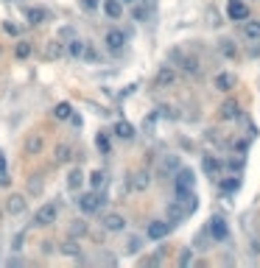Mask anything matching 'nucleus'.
<instances>
[{
  "label": "nucleus",
  "mask_w": 260,
  "mask_h": 268,
  "mask_svg": "<svg viewBox=\"0 0 260 268\" xmlns=\"http://www.w3.org/2000/svg\"><path fill=\"white\" fill-rule=\"evenodd\" d=\"M79 210L84 212V215H96L98 210L106 204V196L101 193V190H90V193H79Z\"/></svg>",
  "instance_id": "f257e3e1"
},
{
  "label": "nucleus",
  "mask_w": 260,
  "mask_h": 268,
  "mask_svg": "<svg viewBox=\"0 0 260 268\" xmlns=\"http://www.w3.org/2000/svg\"><path fill=\"white\" fill-rule=\"evenodd\" d=\"M196 187V174L191 168H179L174 174V193L176 196H185V193H193Z\"/></svg>",
  "instance_id": "f03ea898"
},
{
  "label": "nucleus",
  "mask_w": 260,
  "mask_h": 268,
  "mask_svg": "<svg viewBox=\"0 0 260 268\" xmlns=\"http://www.w3.org/2000/svg\"><path fill=\"white\" fill-rule=\"evenodd\" d=\"M59 218V204H53V201H48V204H42L37 212H34V226H53Z\"/></svg>",
  "instance_id": "7ed1b4c3"
},
{
  "label": "nucleus",
  "mask_w": 260,
  "mask_h": 268,
  "mask_svg": "<svg viewBox=\"0 0 260 268\" xmlns=\"http://www.w3.org/2000/svg\"><path fill=\"white\" fill-rule=\"evenodd\" d=\"M207 235L212 237V240H227L229 237V226H227V221H224L221 215H212L210 221H207Z\"/></svg>",
  "instance_id": "20e7f679"
},
{
  "label": "nucleus",
  "mask_w": 260,
  "mask_h": 268,
  "mask_svg": "<svg viewBox=\"0 0 260 268\" xmlns=\"http://www.w3.org/2000/svg\"><path fill=\"white\" fill-rule=\"evenodd\" d=\"M104 45H106L109 53H123V47H126V34H123L121 28H112V31H106Z\"/></svg>",
  "instance_id": "39448f33"
},
{
  "label": "nucleus",
  "mask_w": 260,
  "mask_h": 268,
  "mask_svg": "<svg viewBox=\"0 0 260 268\" xmlns=\"http://www.w3.org/2000/svg\"><path fill=\"white\" fill-rule=\"evenodd\" d=\"M171 84H176V67H174V64H165V67L157 70L154 87L157 89H165V87H171Z\"/></svg>",
  "instance_id": "423d86ee"
},
{
  "label": "nucleus",
  "mask_w": 260,
  "mask_h": 268,
  "mask_svg": "<svg viewBox=\"0 0 260 268\" xmlns=\"http://www.w3.org/2000/svg\"><path fill=\"white\" fill-rule=\"evenodd\" d=\"M227 17L232 22H244L246 17H249V6H246L244 0H229L227 3Z\"/></svg>",
  "instance_id": "0eeeda50"
},
{
  "label": "nucleus",
  "mask_w": 260,
  "mask_h": 268,
  "mask_svg": "<svg viewBox=\"0 0 260 268\" xmlns=\"http://www.w3.org/2000/svg\"><path fill=\"white\" fill-rule=\"evenodd\" d=\"M218 117H221V120H238L241 117V104L235 98H227L221 106H218Z\"/></svg>",
  "instance_id": "6e6552de"
},
{
  "label": "nucleus",
  "mask_w": 260,
  "mask_h": 268,
  "mask_svg": "<svg viewBox=\"0 0 260 268\" xmlns=\"http://www.w3.org/2000/svg\"><path fill=\"white\" fill-rule=\"evenodd\" d=\"M149 184H151V174H149V170H134V174L129 176V190H134V193L149 190Z\"/></svg>",
  "instance_id": "1a4fd4ad"
},
{
  "label": "nucleus",
  "mask_w": 260,
  "mask_h": 268,
  "mask_svg": "<svg viewBox=\"0 0 260 268\" xmlns=\"http://www.w3.org/2000/svg\"><path fill=\"white\" fill-rule=\"evenodd\" d=\"M168 232H171L168 221H151L146 226V237H149V240H162V237H168Z\"/></svg>",
  "instance_id": "9d476101"
},
{
  "label": "nucleus",
  "mask_w": 260,
  "mask_h": 268,
  "mask_svg": "<svg viewBox=\"0 0 260 268\" xmlns=\"http://www.w3.org/2000/svg\"><path fill=\"white\" fill-rule=\"evenodd\" d=\"M84 182H87V176H84V170H81V168H70V170H67V179H64V184H67L70 193H79V190L84 187Z\"/></svg>",
  "instance_id": "9b49d317"
},
{
  "label": "nucleus",
  "mask_w": 260,
  "mask_h": 268,
  "mask_svg": "<svg viewBox=\"0 0 260 268\" xmlns=\"http://www.w3.org/2000/svg\"><path fill=\"white\" fill-rule=\"evenodd\" d=\"M26 210H28L26 196L14 193V196H9V199H6V212H9V215H22Z\"/></svg>",
  "instance_id": "f8f14e48"
},
{
  "label": "nucleus",
  "mask_w": 260,
  "mask_h": 268,
  "mask_svg": "<svg viewBox=\"0 0 260 268\" xmlns=\"http://www.w3.org/2000/svg\"><path fill=\"white\" fill-rule=\"evenodd\" d=\"M101 226L106 232H123L126 229V218L117 215V212H106V215L101 218Z\"/></svg>",
  "instance_id": "ddd939ff"
},
{
  "label": "nucleus",
  "mask_w": 260,
  "mask_h": 268,
  "mask_svg": "<svg viewBox=\"0 0 260 268\" xmlns=\"http://www.w3.org/2000/svg\"><path fill=\"white\" fill-rule=\"evenodd\" d=\"M202 168H204V174H207L210 179H218L221 170H224V162L218 157H212V154H207V157H202Z\"/></svg>",
  "instance_id": "4468645a"
},
{
  "label": "nucleus",
  "mask_w": 260,
  "mask_h": 268,
  "mask_svg": "<svg viewBox=\"0 0 260 268\" xmlns=\"http://www.w3.org/2000/svg\"><path fill=\"white\" fill-rule=\"evenodd\" d=\"M42 148H45V137L39 134V132H31V134L26 137V154H28V157L42 154Z\"/></svg>",
  "instance_id": "2eb2a0df"
},
{
  "label": "nucleus",
  "mask_w": 260,
  "mask_h": 268,
  "mask_svg": "<svg viewBox=\"0 0 260 268\" xmlns=\"http://www.w3.org/2000/svg\"><path fill=\"white\" fill-rule=\"evenodd\" d=\"M241 31H244L246 39H252V42H260V20H252V17H246V20L241 22Z\"/></svg>",
  "instance_id": "dca6fc26"
},
{
  "label": "nucleus",
  "mask_w": 260,
  "mask_h": 268,
  "mask_svg": "<svg viewBox=\"0 0 260 268\" xmlns=\"http://www.w3.org/2000/svg\"><path fill=\"white\" fill-rule=\"evenodd\" d=\"M101 9H104V14L109 17V20H121L123 17V0H104Z\"/></svg>",
  "instance_id": "f3484780"
},
{
  "label": "nucleus",
  "mask_w": 260,
  "mask_h": 268,
  "mask_svg": "<svg viewBox=\"0 0 260 268\" xmlns=\"http://www.w3.org/2000/svg\"><path fill=\"white\" fill-rule=\"evenodd\" d=\"M235 84H238L235 73H218L216 76V89H221V92H232Z\"/></svg>",
  "instance_id": "a211bd4d"
},
{
  "label": "nucleus",
  "mask_w": 260,
  "mask_h": 268,
  "mask_svg": "<svg viewBox=\"0 0 260 268\" xmlns=\"http://www.w3.org/2000/svg\"><path fill=\"white\" fill-rule=\"evenodd\" d=\"M84 47H87V42H84V39L73 37V39H67L64 51H67V56H70V59H81V56H84Z\"/></svg>",
  "instance_id": "6ab92c4d"
},
{
  "label": "nucleus",
  "mask_w": 260,
  "mask_h": 268,
  "mask_svg": "<svg viewBox=\"0 0 260 268\" xmlns=\"http://www.w3.org/2000/svg\"><path fill=\"white\" fill-rule=\"evenodd\" d=\"M64 53L67 51H64V45L59 42V39H51V42L45 45V59H48V62H56V59H62Z\"/></svg>",
  "instance_id": "aec40b11"
},
{
  "label": "nucleus",
  "mask_w": 260,
  "mask_h": 268,
  "mask_svg": "<svg viewBox=\"0 0 260 268\" xmlns=\"http://www.w3.org/2000/svg\"><path fill=\"white\" fill-rule=\"evenodd\" d=\"M218 53H221L224 59H235L238 56V45H235V39H229V37L218 39Z\"/></svg>",
  "instance_id": "412c9836"
},
{
  "label": "nucleus",
  "mask_w": 260,
  "mask_h": 268,
  "mask_svg": "<svg viewBox=\"0 0 260 268\" xmlns=\"http://www.w3.org/2000/svg\"><path fill=\"white\" fill-rule=\"evenodd\" d=\"M70 237H76V240H81V237H87L90 235V224L87 221H81V218H76V221H70Z\"/></svg>",
  "instance_id": "4be33fe9"
},
{
  "label": "nucleus",
  "mask_w": 260,
  "mask_h": 268,
  "mask_svg": "<svg viewBox=\"0 0 260 268\" xmlns=\"http://www.w3.org/2000/svg\"><path fill=\"white\" fill-rule=\"evenodd\" d=\"M53 159H56L59 165H64V162H70L73 159V148L67 145V142H59L56 148H53Z\"/></svg>",
  "instance_id": "5701e85b"
},
{
  "label": "nucleus",
  "mask_w": 260,
  "mask_h": 268,
  "mask_svg": "<svg viewBox=\"0 0 260 268\" xmlns=\"http://www.w3.org/2000/svg\"><path fill=\"white\" fill-rule=\"evenodd\" d=\"M176 170H179V157H176V154L162 157V162H159V174H176Z\"/></svg>",
  "instance_id": "b1692460"
},
{
  "label": "nucleus",
  "mask_w": 260,
  "mask_h": 268,
  "mask_svg": "<svg viewBox=\"0 0 260 268\" xmlns=\"http://www.w3.org/2000/svg\"><path fill=\"white\" fill-rule=\"evenodd\" d=\"M115 137L117 140H134V126L126 120H117L115 123Z\"/></svg>",
  "instance_id": "393cba45"
},
{
  "label": "nucleus",
  "mask_w": 260,
  "mask_h": 268,
  "mask_svg": "<svg viewBox=\"0 0 260 268\" xmlns=\"http://www.w3.org/2000/svg\"><path fill=\"white\" fill-rule=\"evenodd\" d=\"M59 252H62L64 257H79V254H81V246L76 243V237H67V240L62 243V249H59Z\"/></svg>",
  "instance_id": "a878e982"
},
{
  "label": "nucleus",
  "mask_w": 260,
  "mask_h": 268,
  "mask_svg": "<svg viewBox=\"0 0 260 268\" xmlns=\"http://www.w3.org/2000/svg\"><path fill=\"white\" fill-rule=\"evenodd\" d=\"M70 115H73V106H70L67 101L53 106V117H56V120H70Z\"/></svg>",
  "instance_id": "bb28decb"
},
{
  "label": "nucleus",
  "mask_w": 260,
  "mask_h": 268,
  "mask_svg": "<svg viewBox=\"0 0 260 268\" xmlns=\"http://www.w3.org/2000/svg\"><path fill=\"white\" fill-rule=\"evenodd\" d=\"M45 9H28L26 11V20H28V26H42L45 22Z\"/></svg>",
  "instance_id": "cd10ccee"
},
{
  "label": "nucleus",
  "mask_w": 260,
  "mask_h": 268,
  "mask_svg": "<svg viewBox=\"0 0 260 268\" xmlns=\"http://www.w3.org/2000/svg\"><path fill=\"white\" fill-rule=\"evenodd\" d=\"M87 182H90V187H92V190H104V184H106V174H104L101 168H98V170H92V174L87 176Z\"/></svg>",
  "instance_id": "c85d7f7f"
},
{
  "label": "nucleus",
  "mask_w": 260,
  "mask_h": 268,
  "mask_svg": "<svg viewBox=\"0 0 260 268\" xmlns=\"http://www.w3.org/2000/svg\"><path fill=\"white\" fill-rule=\"evenodd\" d=\"M238 187H241V179H238V176H232V179H224V182H221V193H224V196H232V193H238Z\"/></svg>",
  "instance_id": "c756f323"
},
{
  "label": "nucleus",
  "mask_w": 260,
  "mask_h": 268,
  "mask_svg": "<svg viewBox=\"0 0 260 268\" xmlns=\"http://www.w3.org/2000/svg\"><path fill=\"white\" fill-rule=\"evenodd\" d=\"M96 148L101 154H109L112 151V145H109V137H106V132H98V137H96Z\"/></svg>",
  "instance_id": "7c9ffc66"
},
{
  "label": "nucleus",
  "mask_w": 260,
  "mask_h": 268,
  "mask_svg": "<svg viewBox=\"0 0 260 268\" xmlns=\"http://www.w3.org/2000/svg\"><path fill=\"white\" fill-rule=\"evenodd\" d=\"M176 263H179V268L191 265V263H193V249H182V252H179V260H176Z\"/></svg>",
  "instance_id": "2f4dec72"
},
{
  "label": "nucleus",
  "mask_w": 260,
  "mask_h": 268,
  "mask_svg": "<svg viewBox=\"0 0 260 268\" xmlns=\"http://www.w3.org/2000/svg\"><path fill=\"white\" fill-rule=\"evenodd\" d=\"M14 53H17V59H28L31 56V42H17Z\"/></svg>",
  "instance_id": "473e14b6"
},
{
  "label": "nucleus",
  "mask_w": 260,
  "mask_h": 268,
  "mask_svg": "<svg viewBox=\"0 0 260 268\" xmlns=\"http://www.w3.org/2000/svg\"><path fill=\"white\" fill-rule=\"evenodd\" d=\"M22 246H26V232H17V235L11 237V252H20Z\"/></svg>",
  "instance_id": "72a5a7b5"
},
{
  "label": "nucleus",
  "mask_w": 260,
  "mask_h": 268,
  "mask_svg": "<svg viewBox=\"0 0 260 268\" xmlns=\"http://www.w3.org/2000/svg\"><path fill=\"white\" fill-rule=\"evenodd\" d=\"M140 246H143V240H140V237H129V240H126V252L129 254L140 252Z\"/></svg>",
  "instance_id": "f704fd0d"
},
{
  "label": "nucleus",
  "mask_w": 260,
  "mask_h": 268,
  "mask_svg": "<svg viewBox=\"0 0 260 268\" xmlns=\"http://www.w3.org/2000/svg\"><path fill=\"white\" fill-rule=\"evenodd\" d=\"M81 59H87V62H98V51L92 45H87L84 47V56H81Z\"/></svg>",
  "instance_id": "c9c22d12"
},
{
  "label": "nucleus",
  "mask_w": 260,
  "mask_h": 268,
  "mask_svg": "<svg viewBox=\"0 0 260 268\" xmlns=\"http://www.w3.org/2000/svg\"><path fill=\"white\" fill-rule=\"evenodd\" d=\"M59 37H62V39H73V37H76V31H73L70 26H64V28H59Z\"/></svg>",
  "instance_id": "e433bc0d"
},
{
  "label": "nucleus",
  "mask_w": 260,
  "mask_h": 268,
  "mask_svg": "<svg viewBox=\"0 0 260 268\" xmlns=\"http://www.w3.org/2000/svg\"><path fill=\"white\" fill-rule=\"evenodd\" d=\"M132 17H134V20H146V17H149V11H146L143 6H137V9L132 11Z\"/></svg>",
  "instance_id": "4c0bfd02"
},
{
  "label": "nucleus",
  "mask_w": 260,
  "mask_h": 268,
  "mask_svg": "<svg viewBox=\"0 0 260 268\" xmlns=\"http://www.w3.org/2000/svg\"><path fill=\"white\" fill-rule=\"evenodd\" d=\"M3 28H6V34H11V37H17V31H20L14 22H3Z\"/></svg>",
  "instance_id": "58836bf2"
},
{
  "label": "nucleus",
  "mask_w": 260,
  "mask_h": 268,
  "mask_svg": "<svg viewBox=\"0 0 260 268\" xmlns=\"http://www.w3.org/2000/svg\"><path fill=\"white\" fill-rule=\"evenodd\" d=\"M81 6H84L87 11H96L98 9V0H81Z\"/></svg>",
  "instance_id": "ea45409f"
},
{
  "label": "nucleus",
  "mask_w": 260,
  "mask_h": 268,
  "mask_svg": "<svg viewBox=\"0 0 260 268\" xmlns=\"http://www.w3.org/2000/svg\"><path fill=\"white\" fill-rule=\"evenodd\" d=\"M9 184H11L9 174H6V170H0V187H9Z\"/></svg>",
  "instance_id": "a19ab883"
},
{
  "label": "nucleus",
  "mask_w": 260,
  "mask_h": 268,
  "mask_svg": "<svg viewBox=\"0 0 260 268\" xmlns=\"http://www.w3.org/2000/svg\"><path fill=\"white\" fill-rule=\"evenodd\" d=\"M6 168H9V159H6V154L0 151V170H6Z\"/></svg>",
  "instance_id": "79ce46f5"
},
{
  "label": "nucleus",
  "mask_w": 260,
  "mask_h": 268,
  "mask_svg": "<svg viewBox=\"0 0 260 268\" xmlns=\"http://www.w3.org/2000/svg\"><path fill=\"white\" fill-rule=\"evenodd\" d=\"M53 252V243H48V240H42V254H51Z\"/></svg>",
  "instance_id": "37998d69"
},
{
  "label": "nucleus",
  "mask_w": 260,
  "mask_h": 268,
  "mask_svg": "<svg viewBox=\"0 0 260 268\" xmlns=\"http://www.w3.org/2000/svg\"><path fill=\"white\" fill-rule=\"evenodd\" d=\"M123 3H134V0H123Z\"/></svg>",
  "instance_id": "c03bdc74"
}]
</instances>
